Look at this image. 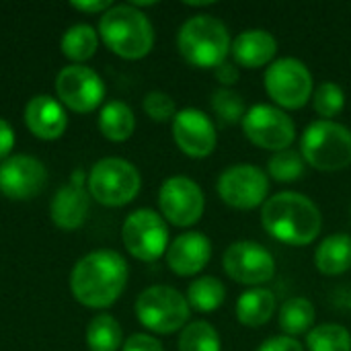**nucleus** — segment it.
<instances>
[{
    "label": "nucleus",
    "mask_w": 351,
    "mask_h": 351,
    "mask_svg": "<svg viewBox=\"0 0 351 351\" xmlns=\"http://www.w3.org/2000/svg\"><path fill=\"white\" fill-rule=\"evenodd\" d=\"M128 284V263L115 251H95L82 257L72 276L70 288L74 298L90 308L111 306Z\"/></svg>",
    "instance_id": "1"
},
{
    "label": "nucleus",
    "mask_w": 351,
    "mask_h": 351,
    "mask_svg": "<svg viewBox=\"0 0 351 351\" xmlns=\"http://www.w3.org/2000/svg\"><path fill=\"white\" fill-rule=\"evenodd\" d=\"M261 222L269 237L292 247L311 245L323 226L321 210L313 199L296 191L269 197L261 210Z\"/></svg>",
    "instance_id": "2"
},
{
    "label": "nucleus",
    "mask_w": 351,
    "mask_h": 351,
    "mask_svg": "<svg viewBox=\"0 0 351 351\" xmlns=\"http://www.w3.org/2000/svg\"><path fill=\"white\" fill-rule=\"evenodd\" d=\"M105 45L125 60L144 58L154 45V29L144 12L132 4L111 6L99 25Z\"/></svg>",
    "instance_id": "3"
},
{
    "label": "nucleus",
    "mask_w": 351,
    "mask_h": 351,
    "mask_svg": "<svg viewBox=\"0 0 351 351\" xmlns=\"http://www.w3.org/2000/svg\"><path fill=\"white\" fill-rule=\"evenodd\" d=\"M183 60L195 68H218L230 51L226 25L212 14H197L185 21L177 35Z\"/></svg>",
    "instance_id": "4"
},
{
    "label": "nucleus",
    "mask_w": 351,
    "mask_h": 351,
    "mask_svg": "<svg viewBox=\"0 0 351 351\" xmlns=\"http://www.w3.org/2000/svg\"><path fill=\"white\" fill-rule=\"evenodd\" d=\"M302 158L319 171H343L351 165V132L329 119L311 123L300 140Z\"/></svg>",
    "instance_id": "5"
},
{
    "label": "nucleus",
    "mask_w": 351,
    "mask_h": 351,
    "mask_svg": "<svg viewBox=\"0 0 351 351\" xmlns=\"http://www.w3.org/2000/svg\"><path fill=\"white\" fill-rule=\"evenodd\" d=\"M138 321L160 335H171L185 327L189 319L187 298L171 286H152L136 300Z\"/></svg>",
    "instance_id": "6"
},
{
    "label": "nucleus",
    "mask_w": 351,
    "mask_h": 351,
    "mask_svg": "<svg viewBox=\"0 0 351 351\" xmlns=\"http://www.w3.org/2000/svg\"><path fill=\"white\" fill-rule=\"evenodd\" d=\"M88 191L103 206H125L140 191V173L123 158H103L90 169Z\"/></svg>",
    "instance_id": "7"
},
{
    "label": "nucleus",
    "mask_w": 351,
    "mask_h": 351,
    "mask_svg": "<svg viewBox=\"0 0 351 351\" xmlns=\"http://www.w3.org/2000/svg\"><path fill=\"white\" fill-rule=\"evenodd\" d=\"M267 95L284 109H300L313 95V76L296 58L276 60L265 72Z\"/></svg>",
    "instance_id": "8"
},
{
    "label": "nucleus",
    "mask_w": 351,
    "mask_h": 351,
    "mask_svg": "<svg viewBox=\"0 0 351 351\" xmlns=\"http://www.w3.org/2000/svg\"><path fill=\"white\" fill-rule=\"evenodd\" d=\"M245 136L259 148L282 152L296 138V128L286 111L271 105H253L243 117Z\"/></svg>",
    "instance_id": "9"
},
{
    "label": "nucleus",
    "mask_w": 351,
    "mask_h": 351,
    "mask_svg": "<svg viewBox=\"0 0 351 351\" xmlns=\"http://www.w3.org/2000/svg\"><path fill=\"white\" fill-rule=\"evenodd\" d=\"M123 245L140 261H156L169 249V228L154 210H136L123 222Z\"/></svg>",
    "instance_id": "10"
},
{
    "label": "nucleus",
    "mask_w": 351,
    "mask_h": 351,
    "mask_svg": "<svg viewBox=\"0 0 351 351\" xmlns=\"http://www.w3.org/2000/svg\"><path fill=\"white\" fill-rule=\"evenodd\" d=\"M218 193L222 202L234 210H253L267 202L269 179L253 165H234L218 179Z\"/></svg>",
    "instance_id": "11"
},
{
    "label": "nucleus",
    "mask_w": 351,
    "mask_h": 351,
    "mask_svg": "<svg viewBox=\"0 0 351 351\" xmlns=\"http://www.w3.org/2000/svg\"><path fill=\"white\" fill-rule=\"evenodd\" d=\"M158 204L165 218L175 226H193L199 222L206 199L204 191L189 177H171L162 183L158 193Z\"/></svg>",
    "instance_id": "12"
},
{
    "label": "nucleus",
    "mask_w": 351,
    "mask_h": 351,
    "mask_svg": "<svg viewBox=\"0 0 351 351\" xmlns=\"http://www.w3.org/2000/svg\"><path fill=\"white\" fill-rule=\"evenodd\" d=\"M224 271L239 284L259 286L274 278L276 261L274 255L259 243L239 241L232 243L224 253Z\"/></svg>",
    "instance_id": "13"
},
{
    "label": "nucleus",
    "mask_w": 351,
    "mask_h": 351,
    "mask_svg": "<svg viewBox=\"0 0 351 351\" xmlns=\"http://www.w3.org/2000/svg\"><path fill=\"white\" fill-rule=\"evenodd\" d=\"M56 88L62 103L76 113L95 111L105 97V84L101 76L86 66L64 68L56 78Z\"/></svg>",
    "instance_id": "14"
},
{
    "label": "nucleus",
    "mask_w": 351,
    "mask_h": 351,
    "mask_svg": "<svg viewBox=\"0 0 351 351\" xmlns=\"http://www.w3.org/2000/svg\"><path fill=\"white\" fill-rule=\"evenodd\" d=\"M173 138L181 152L191 158L210 156L218 142V134L212 119L199 109H183L175 115Z\"/></svg>",
    "instance_id": "15"
},
{
    "label": "nucleus",
    "mask_w": 351,
    "mask_h": 351,
    "mask_svg": "<svg viewBox=\"0 0 351 351\" xmlns=\"http://www.w3.org/2000/svg\"><path fill=\"white\" fill-rule=\"evenodd\" d=\"M45 185V167L25 154L6 158L0 165V191L10 199H31Z\"/></svg>",
    "instance_id": "16"
},
{
    "label": "nucleus",
    "mask_w": 351,
    "mask_h": 351,
    "mask_svg": "<svg viewBox=\"0 0 351 351\" xmlns=\"http://www.w3.org/2000/svg\"><path fill=\"white\" fill-rule=\"evenodd\" d=\"M212 259V243L202 232H185L167 249V263L177 276H195Z\"/></svg>",
    "instance_id": "17"
},
{
    "label": "nucleus",
    "mask_w": 351,
    "mask_h": 351,
    "mask_svg": "<svg viewBox=\"0 0 351 351\" xmlns=\"http://www.w3.org/2000/svg\"><path fill=\"white\" fill-rule=\"evenodd\" d=\"M25 123L37 138L56 140L64 134L68 119L66 111L56 99L47 95H37L25 107Z\"/></svg>",
    "instance_id": "18"
},
{
    "label": "nucleus",
    "mask_w": 351,
    "mask_h": 351,
    "mask_svg": "<svg viewBox=\"0 0 351 351\" xmlns=\"http://www.w3.org/2000/svg\"><path fill=\"white\" fill-rule=\"evenodd\" d=\"M232 58L243 68H261L269 64L278 51V41L269 31L249 29L243 31L230 45Z\"/></svg>",
    "instance_id": "19"
},
{
    "label": "nucleus",
    "mask_w": 351,
    "mask_h": 351,
    "mask_svg": "<svg viewBox=\"0 0 351 351\" xmlns=\"http://www.w3.org/2000/svg\"><path fill=\"white\" fill-rule=\"evenodd\" d=\"M88 216V193L78 185L62 187L51 202V220L64 230L82 226Z\"/></svg>",
    "instance_id": "20"
},
{
    "label": "nucleus",
    "mask_w": 351,
    "mask_h": 351,
    "mask_svg": "<svg viewBox=\"0 0 351 351\" xmlns=\"http://www.w3.org/2000/svg\"><path fill=\"white\" fill-rule=\"evenodd\" d=\"M276 313V296L265 288H251L237 302V319L245 327H263Z\"/></svg>",
    "instance_id": "21"
},
{
    "label": "nucleus",
    "mask_w": 351,
    "mask_h": 351,
    "mask_svg": "<svg viewBox=\"0 0 351 351\" xmlns=\"http://www.w3.org/2000/svg\"><path fill=\"white\" fill-rule=\"evenodd\" d=\"M315 265L325 276H341L351 269V237H327L315 253Z\"/></svg>",
    "instance_id": "22"
},
{
    "label": "nucleus",
    "mask_w": 351,
    "mask_h": 351,
    "mask_svg": "<svg viewBox=\"0 0 351 351\" xmlns=\"http://www.w3.org/2000/svg\"><path fill=\"white\" fill-rule=\"evenodd\" d=\"M99 128L105 138L113 142H123L134 134L136 128V117L132 109L121 103V101H109L99 117Z\"/></svg>",
    "instance_id": "23"
},
{
    "label": "nucleus",
    "mask_w": 351,
    "mask_h": 351,
    "mask_svg": "<svg viewBox=\"0 0 351 351\" xmlns=\"http://www.w3.org/2000/svg\"><path fill=\"white\" fill-rule=\"evenodd\" d=\"M315 325V306L311 300L296 296L282 304L280 308V329L286 337H296L308 333Z\"/></svg>",
    "instance_id": "24"
},
{
    "label": "nucleus",
    "mask_w": 351,
    "mask_h": 351,
    "mask_svg": "<svg viewBox=\"0 0 351 351\" xmlns=\"http://www.w3.org/2000/svg\"><path fill=\"white\" fill-rule=\"evenodd\" d=\"M226 298L224 284L214 276H204L199 280H193L187 290V302L197 313H214L222 306Z\"/></svg>",
    "instance_id": "25"
},
{
    "label": "nucleus",
    "mask_w": 351,
    "mask_h": 351,
    "mask_svg": "<svg viewBox=\"0 0 351 351\" xmlns=\"http://www.w3.org/2000/svg\"><path fill=\"white\" fill-rule=\"evenodd\" d=\"M121 327L109 315H99L86 329V343L90 351H117L121 346Z\"/></svg>",
    "instance_id": "26"
},
{
    "label": "nucleus",
    "mask_w": 351,
    "mask_h": 351,
    "mask_svg": "<svg viewBox=\"0 0 351 351\" xmlns=\"http://www.w3.org/2000/svg\"><path fill=\"white\" fill-rule=\"evenodd\" d=\"M99 39L90 25H74L62 37V51L74 62H84L97 51Z\"/></svg>",
    "instance_id": "27"
},
{
    "label": "nucleus",
    "mask_w": 351,
    "mask_h": 351,
    "mask_svg": "<svg viewBox=\"0 0 351 351\" xmlns=\"http://www.w3.org/2000/svg\"><path fill=\"white\" fill-rule=\"evenodd\" d=\"M306 346L311 351H351V333L343 325L325 323L308 331Z\"/></svg>",
    "instance_id": "28"
},
{
    "label": "nucleus",
    "mask_w": 351,
    "mask_h": 351,
    "mask_svg": "<svg viewBox=\"0 0 351 351\" xmlns=\"http://www.w3.org/2000/svg\"><path fill=\"white\" fill-rule=\"evenodd\" d=\"M179 351H220L218 331L206 321L187 325L179 337Z\"/></svg>",
    "instance_id": "29"
},
{
    "label": "nucleus",
    "mask_w": 351,
    "mask_h": 351,
    "mask_svg": "<svg viewBox=\"0 0 351 351\" xmlns=\"http://www.w3.org/2000/svg\"><path fill=\"white\" fill-rule=\"evenodd\" d=\"M269 177L278 183H292L302 177L304 173V158L300 152L288 148L282 152H276L267 162Z\"/></svg>",
    "instance_id": "30"
},
{
    "label": "nucleus",
    "mask_w": 351,
    "mask_h": 351,
    "mask_svg": "<svg viewBox=\"0 0 351 351\" xmlns=\"http://www.w3.org/2000/svg\"><path fill=\"white\" fill-rule=\"evenodd\" d=\"M212 109L224 123H237L245 117V101L239 93L230 88H218L212 95Z\"/></svg>",
    "instance_id": "31"
},
{
    "label": "nucleus",
    "mask_w": 351,
    "mask_h": 351,
    "mask_svg": "<svg viewBox=\"0 0 351 351\" xmlns=\"http://www.w3.org/2000/svg\"><path fill=\"white\" fill-rule=\"evenodd\" d=\"M343 105H346V95L341 90L339 84L335 82H323L317 90H315V111L329 119L339 115L343 111Z\"/></svg>",
    "instance_id": "32"
},
{
    "label": "nucleus",
    "mask_w": 351,
    "mask_h": 351,
    "mask_svg": "<svg viewBox=\"0 0 351 351\" xmlns=\"http://www.w3.org/2000/svg\"><path fill=\"white\" fill-rule=\"evenodd\" d=\"M144 111L154 121H169V119H175L177 115L175 101L167 93H160V90H152L144 97Z\"/></svg>",
    "instance_id": "33"
},
{
    "label": "nucleus",
    "mask_w": 351,
    "mask_h": 351,
    "mask_svg": "<svg viewBox=\"0 0 351 351\" xmlns=\"http://www.w3.org/2000/svg\"><path fill=\"white\" fill-rule=\"evenodd\" d=\"M123 351H165L162 346L150 337V335H144V333H138V335H132L125 343H123Z\"/></svg>",
    "instance_id": "34"
},
{
    "label": "nucleus",
    "mask_w": 351,
    "mask_h": 351,
    "mask_svg": "<svg viewBox=\"0 0 351 351\" xmlns=\"http://www.w3.org/2000/svg\"><path fill=\"white\" fill-rule=\"evenodd\" d=\"M257 351H304L302 346L294 339V337H271V339H265L261 343V348Z\"/></svg>",
    "instance_id": "35"
},
{
    "label": "nucleus",
    "mask_w": 351,
    "mask_h": 351,
    "mask_svg": "<svg viewBox=\"0 0 351 351\" xmlns=\"http://www.w3.org/2000/svg\"><path fill=\"white\" fill-rule=\"evenodd\" d=\"M216 78H218V82H222V84H234L237 80H239V68H237V64H230V62H222L216 70Z\"/></svg>",
    "instance_id": "36"
},
{
    "label": "nucleus",
    "mask_w": 351,
    "mask_h": 351,
    "mask_svg": "<svg viewBox=\"0 0 351 351\" xmlns=\"http://www.w3.org/2000/svg\"><path fill=\"white\" fill-rule=\"evenodd\" d=\"M12 146H14V132L4 119H0V158L8 156Z\"/></svg>",
    "instance_id": "37"
},
{
    "label": "nucleus",
    "mask_w": 351,
    "mask_h": 351,
    "mask_svg": "<svg viewBox=\"0 0 351 351\" xmlns=\"http://www.w3.org/2000/svg\"><path fill=\"white\" fill-rule=\"evenodd\" d=\"M74 8L82 10V12H101V10H109L111 8V2L107 0H93V2H72Z\"/></svg>",
    "instance_id": "38"
}]
</instances>
